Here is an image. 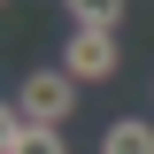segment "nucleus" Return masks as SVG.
<instances>
[{"label":"nucleus","instance_id":"2","mask_svg":"<svg viewBox=\"0 0 154 154\" xmlns=\"http://www.w3.org/2000/svg\"><path fill=\"white\" fill-rule=\"evenodd\" d=\"M62 69H69L77 85L116 77V69H123V46H116V31H69V38H62Z\"/></svg>","mask_w":154,"mask_h":154},{"label":"nucleus","instance_id":"3","mask_svg":"<svg viewBox=\"0 0 154 154\" xmlns=\"http://www.w3.org/2000/svg\"><path fill=\"white\" fill-rule=\"evenodd\" d=\"M0 154H69V146H62L54 131H31V123H23V108L8 100V108H0Z\"/></svg>","mask_w":154,"mask_h":154},{"label":"nucleus","instance_id":"4","mask_svg":"<svg viewBox=\"0 0 154 154\" xmlns=\"http://www.w3.org/2000/svg\"><path fill=\"white\" fill-rule=\"evenodd\" d=\"M100 154H154V123L146 116H116L100 131Z\"/></svg>","mask_w":154,"mask_h":154},{"label":"nucleus","instance_id":"1","mask_svg":"<svg viewBox=\"0 0 154 154\" xmlns=\"http://www.w3.org/2000/svg\"><path fill=\"white\" fill-rule=\"evenodd\" d=\"M16 108H23L31 131H62V123L77 116V77L62 69V62H54V69H31V77L16 85Z\"/></svg>","mask_w":154,"mask_h":154},{"label":"nucleus","instance_id":"5","mask_svg":"<svg viewBox=\"0 0 154 154\" xmlns=\"http://www.w3.org/2000/svg\"><path fill=\"white\" fill-rule=\"evenodd\" d=\"M62 16H69V31H116L123 23V0H69Z\"/></svg>","mask_w":154,"mask_h":154}]
</instances>
